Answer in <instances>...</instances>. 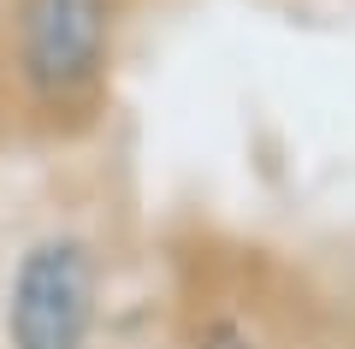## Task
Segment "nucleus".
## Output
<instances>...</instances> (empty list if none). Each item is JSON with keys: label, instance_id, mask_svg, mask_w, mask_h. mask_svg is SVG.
I'll list each match as a JSON object with an SVG mask.
<instances>
[{"label": "nucleus", "instance_id": "obj_2", "mask_svg": "<svg viewBox=\"0 0 355 349\" xmlns=\"http://www.w3.org/2000/svg\"><path fill=\"white\" fill-rule=\"evenodd\" d=\"M101 325V255L77 231H42L6 278V349H89Z\"/></svg>", "mask_w": 355, "mask_h": 349}, {"label": "nucleus", "instance_id": "obj_3", "mask_svg": "<svg viewBox=\"0 0 355 349\" xmlns=\"http://www.w3.org/2000/svg\"><path fill=\"white\" fill-rule=\"evenodd\" d=\"M190 349H261V337L237 320V314H207L196 325V343Z\"/></svg>", "mask_w": 355, "mask_h": 349}, {"label": "nucleus", "instance_id": "obj_1", "mask_svg": "<svg viewBox=\"0 0 355 349\" xmlns=\"http://www.w3.org/2000/svg\"><path fill=\"white\" fill-rule=\"evenodd\" d=\"M119 0H12V83L36 112H77L113 65Z\"/></svg>", "mask_w": 355, "mask_h": 349}]
</instances>
